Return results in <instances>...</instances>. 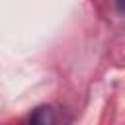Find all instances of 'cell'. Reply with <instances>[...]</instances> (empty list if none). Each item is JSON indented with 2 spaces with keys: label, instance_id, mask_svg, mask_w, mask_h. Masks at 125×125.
Wrapping results in <instances>:
<instances>
[{
  "label": "cell",
  "instance_id": "obj_1",
  "mask_svg": "<svg viewBox=\"0 0 125 125\" xmlns=\"http://www.w3.org/2000/svg\"><path fill=\"white\" fill-rule=\"evenodd\" d=\"M29 125H66V121L62 111L53 105H43L29 115Z\"/></svg>",
  "mask_w": 125,
  "mask_h": 125
}]
</instances>
